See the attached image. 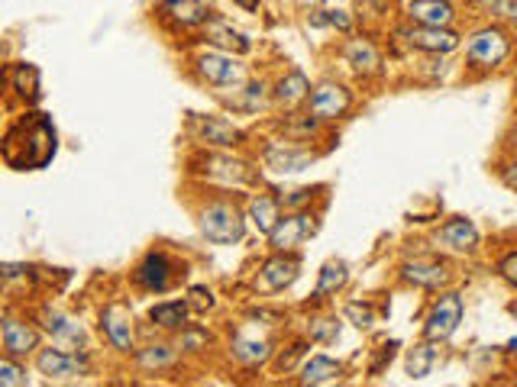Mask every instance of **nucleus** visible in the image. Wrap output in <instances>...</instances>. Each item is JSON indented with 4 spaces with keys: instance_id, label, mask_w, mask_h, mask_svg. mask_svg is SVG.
<instances>
[{
    "instance_id": "6",
    "label": "nucleus",
    "mask_w": 517,
    "mask_h": 387,
    "mask_svg": "<svg viewBox=\"0 0 517 387\" xmlns=\"http://www.w3.org/2000/svg\"><path fill=\"white\" fill-rule=\"evenodd\" d=\"M133 281L149 294H165L175 281V265L165 252H149L133 272Z\"/></svg>"
},
{
    "instance_id": "41",
    "label": "nucleus",
    "mask_w": 517,
    "mask_h": 387,
    "mask_svg": "<svg viewBox=\"0 0 517 387\" xmlns=\"http://www.w3.org/2000/svg\"><path fill=\"white\" fill-rule=\"evenodd\" d=\"M394 349H398V343H388V345H382V352H378V359L372 361V375H378V371H382V365H385V361H392V359H394Z\"/></svg>"
},
{
    "instance_id": "12",
    "label": "nucleus",
    "mask_w": 517,
    "mask_h": 387,
    "mask_svg": "<svg viewBox=\"0 0 517 387\" xmlns=\"http://www.w3.org/2000/svg\"><path fill=\"white\" fill-rule=\"evenodd\" d=\"M402 278L414 288H427V290H440L446 281H449V268L437 258H414L402 268Z\"/></svg>"
},
{
    "instance_id": "36",
    "label": "nucleus",
    "mask_w": 517,
    "mask_h": 387,
    "mask_svg": "<svg viewBox=\"0 0 517 387\" xmlns=\"http://www.w3.org/2000/svg\"><path fill=\"white\" fill-rule=\"evenodd\" d=\"M346 317L353 320L359 329H369V326H375V320H378L369 304H346Z\"/></svg>"
},
{
    "instance_id": "4",
    "label": "nucleus",
    "mask_w": 517,
    "mask_h": 387,
    "mask_svg": "<svg viewBox=\"0 0 517 387\" xmlns=\"http://www.w3.org/2000/svg\"><path fill=\"white\" fill-rule=\"evenodd\" d=\"M463 323V297L459 294H440L437 304L430 307V317L424 323V336L433 343H446Z\"/></svg>"
},
{
    "instance_id": "39",
    "label": "nucleus",
    "mask_w": 517,
    "mask_h": 387,
    "mask_svg": "<svg viewBox=\"0 0 517 387\" xmlns=\"http://www.w3.org/2000/svg\"><path fill=\"white\" fill-rule=\"evenodd\" d=\"M498 272H501V278L508 284H514L517 288V252H511V256H505L498 262Z\"/></svg>"
},
{
    "instance_id": "37",
    "label": "nucleus",
    "mask_w": 517,
    "mask_h": 387,
    "mask_svg": "<svg viewBox=\"0 0 517 387\" xmlns=\"http://www.w3.org/2000/svg\"><path fill=\"white\" fill-rule=\"evenodd\" d=\"M337 323L333 320H314V326H311V336L314 339H321V343H333L337 339Z\"/></svg>"
},
{
    "instance_id": "11",
    "label": "nucleus",
    "mask_w": 517,
    "mask_h": 387,
    "mask_svg": "<svg viewBox=\"0 0 517 387\" xmlns=\"http://www.w3.org/2000/svg\"><path fill=\"white\" fill-rule=\"evenodd\" d=\"M191 130H195V136L201 142L220 146V149H233V146L243 139V132L233 123H227V120H220V116H195V120H191Z\"/></svg>"
},
{
    "instance_id": "18",
    "label": "nucleus",
    "mask_w": 517,
    "mask_h": 387,
    "mask_svg": "<svg viewBox=\"0 0 517 387\" xmlns=\"http://www.w3.org/2000/svg\"><path fill=\"white\" fill-rule=\"evenodd\" d=\"M408 17L418 27H449L456 20V10L449 0H410Z\"/></svg>"
},
{
    "instance_id": "26",
    "label": "nucleus",
    "mask_w": 517,
    "mask_h": 387,
    "mask_svg": "<svg viewBox=\"0 0 517 387\" xmlns=\"http://www.w3.org/2000/svg\"><path fill=\"white\" fill-rule=\"evenodd\" d=\"M346 281H349V268H346V262H339V258H333V262L323 265L321 274H317V288H314V300L330 297V294L343 290V284H346Z\"/></svg>"
},
{
    "instance_id": "30",
    "label": "nucleus",
    "mask_w": 517,
    "mask_h": 387,
    "mask_svg": "<svg viewBox=\"0 0 517 387\" xmlns=\"http://www.w3.org/2000/svg\"><path fill=\"white\" fill-rule=\"evenodd\" d=\"M233 355L243 361V365H262L272 355V345L266 339H250V336H236L233 339Z\"/></svg>"
},
{
    "instance_id": "29",
    "label": "nucleus",
    "mask_w": 517,
    "mask_h": 387,
    "mask_svg": "<svg viewBox=\"0 0 517 387\" xmlns=\"http://www.w3.org/2000/svg\"><path fill=\"white\" fill-rule=\"evenodd\" d=\"M440 343H433V339H427V343H420V345H414L408 352V375L414 381H420V378H427L430 371H433V361H437V355H440V349H437Z\"/></svg>"
},
{
    "instance_id": "32",
    "label": "nucleus",
    "mask_w": 517,
    "mask_h": 387,
    "mask_svg": "<svg viewBox=\"0 0 517 387\" xmlns=\"http://www.w3.org/2000/svg\"><path fill=\"white\" fill-rule=\"evenodd\" d=\"M136 361H139V368H146V371L169 368V365H175V349H171V345H149V349H143V352L136 355Z\"/></svg>"
},
{
    "instance_id": "16",
    "label": "nucleus",
    "mask_w": 517,
    "mask_h": 387,
    "mask_svg": "<svg viewBox=\"0 0 517 387\" xmlns=\"http://www.w3.org/2000/svg\"><path fill=\"white\" fill-rule=\"evenodd\" d=\"M314 165V155L295 146H268L266 149V168H272L275 175H298L304 168Z\"/></svg>"
},
{
    "instance_id": "1",
    "label": "nucleus",
    "mask_w": 517,
    "mask_h": 387,
    "mask_svg": "<svg viewBox=\"0 0 517 387\" xmlns=\"http://www.w3.org/2000/svg\"><path fill=\"white\" fill-rule=\"evenodd\" d=\"M13 132H20L23 142L4 139V159L13 155L17 149H23V155H20L10 168H17V171H36V168L49 165V159L55 155V126L49 123V116L29 114L23 123L13 126Z\"/></svg>"
},
{
    "instance_id": "9",
    "label": "nucleus",
    "mask_w": 517,
    "mask_h": 387,
    "mask_svg": "<svg viewBox=\"0 0 517 387\" xmlns=\"http://www.w3.org/2000/svg\"><path fill=\"white\" fill-rule=\"evenodd\" d=\"M36 361H39V371L49 381H75L81 375H88V361L72 352H62V349H43Z\"/></svg>"
},
{
    "instance_id": "38",
    "label": "nucleus",
    "mask_w": 517,
    "mask_h": 387,
    "mask_svg": "<svg viewBox=\"0 0 517 387\" xmlns=\"http://www.w3.org/2000/svg\"><path fill=\"white\" fill-rule=\"evenodd\" d=\"M187 304H191V307L195 310H207V307H214V294H211V290L207 288H191L187 290Z\"/></svg>"
},
{
    "instance_id": "27",
    "label": "nucleus",
    "mask_w": 517,
    "mask_h": 387,
    "mask_svg": "<svg viewBox=\"0 0 517 387\" xmlns=\"http://www.w3.org/2000/svg\"><path fill=\"white\" fill-rule=\"evenodd\" d=\"M250 220H252V226L262 233V236H272V229H275L278 220H282V213H278V201H272V197H266V194L252 197Z\"/></svg>"
},
{
    "instance_id": "7",
    "label": "nucleus",
    "mask_w": 517,
    "mask_h": 387,
    "mask_svg": "<svg viewBox=\"0 0 517 387\" xmlns=\"http://www.w3.org/2000/svg\"><path fill=\"white\" fill-rule=\"evenodd\" d=\"M100 329L107 336V343L116 352H130L133 349V313L123 304H107L100 310Z\"/></svg>"
},
{
    "instance_id": "35",
    "label": "nucleus",
    "mask_w": 517,
    "mask_h": 387,
    "mask_svg": "<svg viewBox=\"0 0 517 387\" xmlns=\"http://www.w3.org/2000/svg\"><path fill=\"white\" fill-rule=\"evenodd\" d=\"M479 4L489 10V13H495V17L517 23V0H479Z\"/></svg>"
},
{
    "instance_id": "43",
    "label": "nucleus",
    "mask_w": 517,
    "mask_h": 387,
    "mask_svg": "<svg viewBox=\"0 0 517 387\" xmlns=\"http://www.w3.org/2000/svg\"><path fill=\"white\" fill-rule=\"evenodd\" d=\"M505 185H508V187H517V162L508 168V171H505Z\"/></svg>"
},
{
    "instance_id": "42",
    "label": "nucleus",
    "mask_w": 517,
    "mask_h": 387,
    "mask_svg": "<svg viewBox=\"0 0 517 387\" xmlns=\"http://www.w3.org/2000/svg\"><path fill=\"white\" fill-rule=\"evenodd\" d=\"M262 84H252L250 91H246V107H250V110H256V107H262V100H266V94H262Z\"/></svg>"
},
{
    "instance_id": "2",
    "label": "nucleus",
    "mask_w": 517,
    "mask_h": 387,
    "mask_svg": "<svg viewBox=\"0 0 517 387\" xmlns=\"http://www.w3.org/2000/svg\"><path fill=\"white\" fill-rule=\"evenodd\" d=\"M201 233H204V239L207 242H214V246H233V242H240L243 233H246L240 207L230 201L207 203L204 210H201Z\"/></svg>"
},
{
    "instance_id": "10",
    "label": "nucleus",
    "mask_w": 517,
    "mask_h": 387,
    "mask_svg": "<svg viewBox=\"0 0 517 387\" xmlns=\"http://www.w3.org/2000/svg\"><path fill=\"white\" fill-rule=\"evenodd\" d=\"M311 233H314V217L311 213H291V217H285V220H278V226L272 229L268 242H272L275 252H291V249L301 246Z\"/></svg>"
},
{
    "instance_id": "8",
    "label": "nucleus",
    "mask_w": 517,
    "mask_h": 387,
    "mask_svg": "<svg viewBox=\"0 0 517 387\" xmlns=\"http://www.w3.org/2000/svg\"><path fill=\"white\" fill-rule=\"evenodd\" d=\"M398 36H402L408 45H414V49H420V52H430V55H446V52H453L456 45H459V36H456L449 27L402 29Z\"/></svg>"
},
{
    "instance_id": "45",
    "label": "nucleus",
    "mask_w": 517,
    "mask_h": 387,
    "mask_svg": "<svg viewBox=\"0 0 517 387\" xmlns=\"http://www.w3.org/2000/svg\"><path fill=\"white\" fill-rule=\"evenodd\" d=\"M323 0H298V7H304V10H314V7H321Z\"/></svg>"
},
{
    "instance_id": "31",
    "label": "nucleus",
    "mask_w": 517,
    "mask_h": 387,
    "mask_svg": "<svg viewBox=\"0 0 517 387\" xmlns=\"http://www.w3.org/2000/svg\"><path fill=\"white\" fill-rule=\"evenodd\" d=\"M10 81H13V91L27 100H39V71L33 65H17L10 71Z\"/></svg>"
},
{
    "instance_id": "23",
    "label": "nucleus",
    "mask_w": 517,
    "mask_h": 387,
    "mask_svg": "<svg viewBox=\"0 0 517 387\" xmlns=\"http://www.w3.org/2000/svg\"><path fill=\"white\" fill-rule=\"evenodd\" d=\"M339 375H343V365L333 359H327V355H314V359L304 361L301 368V384H333V381H339Z\"/></svg>"
},
{
    "instance_id": "24",
    "label": "nucleus",
    "mask_w": 517,
    "mask_h": 387,
    "mask_svg": "<svg viewBox=\"0 0 517 387\" xmlns=\"http://www.w3.org/2000/svg\"><path fill=\"white\" fill-rule=\"evenodd\" d=\"M187 313H191V304L187 300H165V304H155L149 310V320L162 329H185Z\"/></svg>"
},
{
    "instance_id": "21",
    "label": "nucleus",
    "mask_w": 517,
    "mask_h": 387,
    "mask_svg": "<svg viewBox=\"0 0 517 387\" xmlns=\"http://www.w3.org/2000/svg\"><path fill=\"white\" fill-rule=\"evenodd\" d=\"M343 55H346V62L353 65V71L362 75V78H372V75L382 71V55L375 52V45L366 43V39H353V43H346Z\"/></svg>"
},
{
    "instance_id": "13",
    "label": "nucleus",
    "mask_w": 517,
    "mask_h": 387,
    "mask_svg": "<svg viewBox=\"0 0 517 387\" xmlns=\"http://www.w3.org/2000/svg\"><path fill=\"white\" fill-rule=\"evenodd\" d=\"M349 110V94L339 84H317L311 94V114L317 120H337Z\"/></svg>"
},
{
    "instance_id": "34",
    "label": "nucleus",
    "mask_w": 517,
    "mask_h": 387,
    "mask_svg": "<svg viewBox=\"0 0 517 387\" xmlns=\"http://www.w3.org/2000/svg\"><path fill=\"white\" fill-rule=\"evenodd\" d=\"M0 384H4V387L27 384V371H23L17 361H13V355H7V359L0 361Z\"/></svg>"
},
{
    "instance_id": "17",
    "label": "nucleus",
    "mask_w": 517,
    "mask_h": 387,
    "mask_svg": "<svg viewBox=\"0 0 517 387\" xmlns=\"http://www.w3.org/2000/svg\"><path fill=\"white\" fill-rule=\"evenodd\" d=\"M39 320H43V329L49 336H52L55 343H62V345H84V329H81V323H75L72 317H65L62 310L43 307Z\"/></svg>"
},
{
    "instance_id": "33",
    "label": "nucleus",
    "mask_w": 517,
    "mask_h": 387,
    "mask_svg": "<svg viewBox=\"0 0 517 387\" xmlns=\"http://www.w3.org/2000/svg\"><path fill=\"white\" fill-rule=\"evenodd\" d=\"M307 23H311V27H333V29H339V33H349V29H353V20L346 17V13H343V10H321V13H311V17H307Z\"/></svg>"
},
{
    "instance_id": "5",
    "label": "nucleus",
    "mask_w": 517,
    "mask_h": 387,
    "mask_svg": "<svg viewBox=\"0 0 517 387\" xmlns=\"http://www.w3.org/2000/svg\"><path fill=\"white\" fill-rule=\"evenodd\" d=\"M197 75L214 84V88H240L246 81V71L243 65L233 59V55H220V52H207L197 59Z\"/></svg>"
},
{
    "instance_id": "28",
    "label": "nucleus",
    "mask_w": 517,
    "mask_h": 387,
    "mask_svg": "<svg viewBox=\"0 0 517 387\" xmlns=\"http://www.w3.org/2000/svg\"><path fill=\"white\" fill-rule=\"evenodd\" d=\"M307 97H311V81L304 78L301 71H291V75H285V78L278 81L275 100L282 107H298L301 100H307Z\"/></svg>"
},
{
    "instance_id": "19",
    "label": "nucleus",
    "mask_w": 517,
    "mask_h": 387,
    "mask_svg": "<svg viewBox=\"0 0 517 387\" xmlns=\"http://www.w3.org/2000/svg\"><path fill=\"white\" fill-rule=\"evenodd\" d=\"M437 242H443L453 252H475L479 249V229L469 220H463V217H456L437 233Z\"/></svg>"
},
{
    "instance_id": "44",
    "label": "nucleus",
    "mask_w": 517,
    "mask_h": 387,
    "mask_svg": "<svg viewBox=\"0 0 517 387\" xmlns=\"http://www.w3.org/2000/svg\"><path fill=\"white\" fill-rule=\"evenodd\" d=\"M233 4H236V7H243V10H258V4H262V0H233Z\"/></svg>"
},
{
    "instance_id": "25",
    "label": "nucleus",
    "mask_w": 517,
    "mask_h": 387,
    "mask_svg": "<svg viewBox=\"0 0 517 387\" xmlns=\"http://www.w3.org/2000/svg\"><path fill=\"white\" fill-rule=\"evenodd\" d=\"M207 178H223L227 185H246L250 181V171L240 159H230V155H207L204 162Z\"/></svg>"
},
{
    "instance_id": "3",
    "label": "nucleus",
    "mask_w": 517,
    "mask_h": 387,
    "mask_svg": "<svg viewBox=\"0 0 517 387\" xmlns=\"http://www.w3.org/2000/svg\"><path fill=\"white\" fill-rule=\"evenodd\" d=\"M511 55V39L498 27H485L469 36L465 43V59L473 68H498Z\"/></svg>"
},
{
    "instance_id": "15",
    "label": "nucleus",
    "mask_w": 517,
    "mask_h": 387,
    "mask_svg": "<svg viewBox=\"0 0 517 387\" xmlns=\"http://www.w3.org/2000/svg\"><path fill=\"white\" fill-rule=\"evenodd\" d=\"M298 274H301V262H298V258L275 256V258H268V262L262 265L258 278H262V288L266 290H285V288H291V284L298 281Z\"/></svg>"
},
{
    "instance_id": "14",
    "label": "nucleus",
    "mask_w": 517,
    "mask_h": 387,
    "mask_svg": "<svg viewBox=\"0 0 517 387\" xmlns=\"http://www.w3.org/2000/svg\"><path fill=\"white\" fill-rule=\"evenodd\" d=\"M4 349L13 359H23V355L39 349V333L29 323H23V320L4 317Z\"/></svg>"
},
{
    "instance_id": "20",
    "label": "nucleus",
    "mask_w": 517,
    "mask_h": 387,
    "mask_svg": "<svg viewBox=\"0 0 517 387\" xmlns=\"http://www.w3.org/2000/svg\"><path fill=\"white\" fill-rule=\"evenodd\" d=\"M204 36L211 39L214 45H220V49H227V52H236V55H246L252 49V43L246 39V36L240 33L236 27H230L227 20L214 17L204 23Z\"/></svg>"
},
{
    "instance_id": "40",
    "label": "nucleus",
    "mask_w": 517,
    "mask_h": 387,
    "mask_svg": "<svg viewBox=\"0 0 517 387\" xmlns=\"http://www.w3.org/2000/svg\"><path fill=\"white\" fill-rule=\"evenodd\" d=\"M204 343H207V333H185L181 336V349H187V352H197Z\"/></svg>"
},
{
    "instance_id": "22",
    "label": "nucleus",
    "mask_w": 517,
    "mask_h": 387,
    "mask_svg": "<svg viewBox=\"0 0 517 387\" xmlns=\"http://www.w3.org/2000/svg\"><path fill=\"white\" fill-rule=\"evenodd\" d=\"M162 13L179 27H201L211 20L201 0H162Z\"/></svg>"
}]
</instances>
